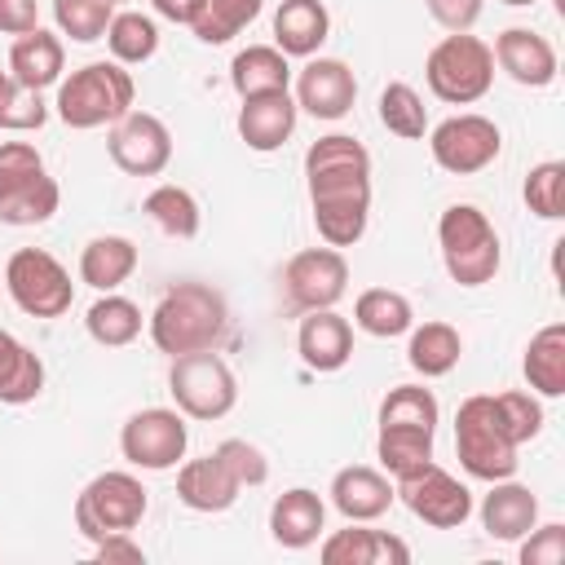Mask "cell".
<instances>
[{"label":"cell","instance_id":"cell-39","mask_svg":"<svg viewBox=\"0 0 565 565\" xmlns=\"http://www.w3.org/2000/svg\"><path fill=\"white\" fill-rule=\"evenodd\" d=\"M110 18H115V4L110 0H53V22L75 44L102 40L106 26H110Z\"/></svg>","mask_w":565,"mask_h":565},{"label":"cell","instance_id":"cell-32","mask_svg":"<svg viewBox=\"0 0 565 565\" xmlns=\"http://www.w3.org/2000/svg\"><path fill=\"white\" fill-rule=\"evenodd\" d=\"M84 327H88V335H93L97 344L124 349V344H132V340L141 335V309H137L128 296H119V291H102V296L88 305Z\"/></svg>","mask_w":565,"mask_h":565},{"label":"cell","instance_id":"cell-28","mask_svg":"<svg viewBox=\"0 0 565 565\" xmlns=\"http://www.w3.org/2000/svg\"><path fill=\"white\" fill-rule=\"evenodd\" d=\"M44 388V362L0 327V402L4 406H26Z\"/></svg>","mask_w":565,"mask_h":565},{"label":"cell","instance_id":"cell-14","mask_svg":"<svg viewBox=\"0 0 565 565\" xmlns=\"http://www.w3.org/2000/svg\"><path fill=\"white\" fill-rule=\"evenodd\" d=\"M106 150L115 159L119 172L128 177H159L172 163V132L159 115L150 110H128L124 119H115Z\"/></svg>","mask_w":565,"mask_h":565},{"label":"cell","instance_id":"cell-51","mask_svg":"<svg viewBox=\"0 0 565 565\" xmlns=\"http://www.w3.org/2000/svg\"><path fill=\"white\" fill-rule=\"evenodd\" d=\"M503 4H516L521 9V4H534V0H503Z\"/></svg>","mask_w":565,"mask_h":565},{"label":"cell","instance_id":"cell-48","mask_svg":"<svg viewBox=\"0 0 565 565\" xmlns=\"http://www.w3.org/2000/svg\"><path fill=\"white\" fill-rule=\"evenodd\" d=\"M35 26H40L35 0H0V31L4 35H26Z\"/></svg>","mask_w":565,"mask_h":565},{"label":"cell","instance_id":"cell-19","mask_svg":"<svg viewBox=\"0 0 565 565\" xmlns=\"http://www.w3.org/2000/svg\"><path fill=\"white\" fill-rule=\"evenodd\" d=\"M393 486L380 468H366V463H349L331 477V503L344 521H375L393 508Z\"/></svg>","mask_w":565,"mask_h":565},{"label":"cell","instance_id":"cell-25","mask_svg":"<svg viewBox=\"0 0 565 565\" xmlns=\"http://www.w3.org/2000/svg\"><path fill=\"white\" fill-rule=\"evenodd\" d=\"M132 269H137V243L124 234H97L79 252V282H88L93 291L124 287L132 278Z\"/></svg>","mask_w":565,"mask_h":565},{"label":"cell","instance_id":"cell-49","mask_svg":"<svg viewBox=\"0 0 565 565\" xmlns=\"http://www.w3.org/2000/svg\"><path fill=\"white\" fill-rule=\"evenodd\" d=\"M93 556L97 561H128V565H141L146 561V552L132 543V534H110V539H102V543H93Z\"/></svg>","mask_w":565,"mask_h":565},{"label":"cell","instance_id":"cell-29","mask_svg":"<svg viewBox=\"0 0 565 565\" xmlns=\"http://www.w3.org/2000/svg\"><path fill=\"white\" fill-rule=\"evenodd\" d=\"M521 371L534 393H543V397L565 393V327L561 322H547L543 331H534V340L525 344Z\"/></svg>","mask_w":565,"mask_h":565},{"label":"cell","instance_id":"cell-43","mask_svg":"<svg viewBox=\"0 0 565 565\" xmlns=\"http://www.w3.org/2000/svg\"><path fill=\"white\" fill-rule=\"evenodd\" d=\"M494 406H499L503 428H508V437L516 446H525V441H534L543 433V406H539V397H530V393H499Z\"/></svg>","mask_w":565,"mask_h":565},{"label":"cell","instance_id":"cell-50","mask_svg":"<svg viewBox=\"0 0 565 565\" xmlns=\"http://www.w3.org/2000/svg\"><path fill=\"white\" fill-rule=\"evenodd\" d=\"M150 4H154L159 18L181 22V26H190V22L199 18V9H203V0H150Z\"/></svg>","mask_w":565,"mask_h":565},{"label":"cell","instance_id":"cell-22","mask_svg":"<svg viewBox=\"0 0 565 565\" xmlns=\"http://www.w3.org/2000/svg\"><path fill=\"white\" fill-rule=\"evenodd\" d=\"M322 525H327V503L313 490H305V486L282 490L274 499V508H269V534H274V543L291 547V552L318 543Z\"/></svg>","mask_w":565,"mask_h":565},{"label":"cell","instance_id":"cell-17","mask_svg":"<svg viewBox=\"0 0 565 565\" xmlns=\"http://www.w3.org/2000/svg\"><path fill=\"white\" fill-rule=\"evenodd\" d=\"M296 353L309 371H340L353 358V327L335 309H309L296 331Z\"/></svg>","mask_w":565,"mask_h":565},{"label":"cell","instance_id":"cell-8","mask_svg":"<svg viewBox=\"0 0 565 565\" xmlns=\"http://www.w3.org/2000/svg\"><path fill=\"white\" fill-rule=\"evenodd\" d=\"M168 393H172L181 415H190V419H221L238 402V380H234L230 362L216 349H194V353L172 358Z\"/></svg>","mask_w":565,"mask_h":565},{"label":"cell","instance_id":"cell-36","mask_svg":"<svg viewBox=\"0 0 565 565\" xmlns=\"http://www.w3.org/2000/svg\"><path fill=\"white\" fill-rule=\"evenodd\" d=\"M57 203H62L57 181H53L49 172H40L35 181H26V185L0 194V221H4V225H44V221L57 212Z\"/></svg>","mask_w":565,"mask_h":565},{"label":"cell","instance_id":"cell-33","mask_svg":"<svg viewBox=\"0 0 565 565\" xmlns=\"http://www.w3.org/2000/svg\"><path fill=\"white\" fill-rule=\"evenodd\" d=\"M375 455L393 477H406L415 468H424L433 459V428H415V424H380L375 437Z\"/></svg>","mask_w":565,"mask_h":565},{"label":"cell","instance_id":"cell-11","mask_svg":"<svg viewBox=\"0 0 565 565\" xmlns=\"http://www.w3.org/2000/svg\"><path fill=\"white\" fill-rule=\"evenodd\" d=\"M190 446V428L181 419V411H168V406H146L137 415H128V424L119 428V450L132 468H146V472H168L181 463Z\"/></svg>","mask_w":565,"mask_h":565},{"label":"cell","instance_id":"cell-38","mask_svg":"<svg viewBox=\"0 0 565 565\" xmlns=\"http://www.w3.org/2000/svg\"><path fill=\"white\" fill-rule=\"evenodd\" d=\"M260 4H265V0H203V9H199V18L190 22V31H194L203 44H225V40H234L247 22L260 18Z\"/></svg>","mask_w":565,"mask_h":565},{"label":"cell","instance_id":"cell-16","mask_svg":"<svg viewBox=\"0 0 565 565\" xmlns=\"http://www.w3.org/2000/svg\"><path fill=\"white\" fill-rule=\"evenodd\" d=\"M494 62L525 88H547L556 79V49L530 31V26H508L499 40H494Z\"/></svg>","mask_w":565,"mask_h":565},{"label":"cell","instance_id":"cell-13","mask_svg":"<svg viewBox=\"0 0 565 565\" xmlns=\"http://www.w3.org/2000/svg\"><path fill=\"white\" fill-rule=\"evenodd\" d=\"M282 291L296 309H335L349 291V260L340 247H305L282 269Z\"/></svg>","mask_w":565,"mask_h":565},{"label":"cell","instance_id":"cell-31","mask_svg":"<svg viewBox=\"0 0 565 565\" xmlns=\"http://www.w3.org/2000/svg\"><path fill=\"white\" fill-rule=\"evenodd\" d=\"M459 353H463V340L450 322H424V327H411V344H406V362L424 375V380H437V375H450L459 366Z\"/></svg>","mask_w":565,"mask_h":565},{"label":"cell","instance_id":"cell-44","mask_svg":"<svg viewBox=\"0 0 565 565\" xmlns=\"http://www.w3.org/2000/svg\"><path fill=\"white\" fill-rule=\"evenodd\" d=\"M212 455L234 472L238 486H265V477H269V459H265V450L252 446V441H243V437H225Z\"/></svg>","mask_w":565,"mask_h":565},{"label":"cell","instance_id":"cell-2","mask_svg":"<svg viewBox=\"0 0 565 565\" xmlns=\"http://www.w3.org/2000/svg\"><path fill=\"white\" fill-rule=\"evenodd\" d=\"M225 331H230V305L207 282H177L150 313V340L168 358L216 349Z\"/></svg>","mask_w":565,"mask_h":565},{"label":"cell","instance_id":"cell-46","mask_svg":"<svg viewBox=\"0 0 565 565\" xmlns=\"http://www.w3.org/2000/svg\"><path fill=\"white\" fill-rule=\"evenodd\" d=\"M521 565H565V525L561 521L534 525L521 543Z\"/></svg>","mask_w":565,"mask_h":565},{"label":"cell","instance_id":"cell-47","mask_svg":"<svg viewBox=\"0 0 565 565\" xmlns=\"http://www.w3.org/2000/svg\"><path fill=\"white\" fill-rule=\"evenodd\" d=\"M424 4L446 31H472L481 18V0H424Z\"/></svg>","mask_w":565,"mask_h":565},{"label":"cell","instance_id":"cell-35","mask_svg":"<svg viewBox=\"0 0 565 565\" xmlns=\"http://www.w3.org/2000/svg\"><path fill=\"white\" fill-rule=\"evenodd\" d=\"M102 40H106V49H110V57H115L119 66H137V62H150V57H154V49H159V26H154V18L124 9V13L110 18V26H106Z\"/></svg>","mask_w":565,"mask_h":565},{"label":"cell","instance_id":"cell-34","mask_svg":"<svg viewBox=\"0 0 565 565\" xmlns=\"http://www.w3.org/2000/svg\"><path fill=\"white\" fill-rule=\"evenodd\" d=\"M141 212L168 234V238H194L199 225H203V212H199V199L185 190V185H154L141 203Z\"/></svg>","mask_w":565,"mask_h":565},{"label":"cell","instance_id":"cell-27","mask_svg":"<svg viewBox=\"0 0 565 565\" xmlns=\"http://www.w3.org/2000/svg\"><path fill=\"white\" fill-rule=\"evenodd\" d=\"M230 84L238 97H256V93H287L291 84V66L287 53L274 44H247L243 53H234L230 62Z\"/></svg>","mask_w":565,"mask_h":565},{"label":"cell","instance_id":"cell-1","mask_svg":"<svg viewBox=\"0 0 565 565\" xmlns=\"http://www.w3.org/2000/svg\"><path fill=\"white\" fill-rule=\"evenodd\" d=\"M313 225L327 247H353L371 221V154L349 132H327L305 150Z\"/></svg>","mask_w":565,"mask_h":565},{"label":"cell","instance_id":"cell-24","mask_svg":"<svg viewBox=\"0 0 565 565\" xmlns=\"http://www.w3.org/2000/svg\"><path fill=\"white\" fill-rule=\"evenodd\" d=\"M238 490H243V486L234 481V472H230L216 455L190 459V463H181V472H177V499H181L185 508H194V512H225V508H234Z\"/></svg>","mask_w":565,"mask_h":565},{"label":"cell","instance_id":"cell-6","mask_svg":"<svg viewBox=\"0 0 565 565\" xmlns=\"http://www.w3.org/2000/svg\"><path fill=\"white\" fill-rule=\"evenodd\" d=\"M424 79H428V88H433L437 102H446V106H472L494 84V53H490L486 40H477L468 31H450L446 40H437L428 49Z\"/></svg>","mask_w":565,"mask_h":565},{"label":"cell","instance_id":"cell-53","mask_svg":"<svg viewBox=\"0 0 565 565\" xmlns=\"http://www.w3.org/2000/svg\"><path fill=\"white\" fill-rule=\"evenodd\" d=\"M110 4H119V0H110Z\"/></svg>","mask_w":565,"mask_h":565},{"label":"cell","instance_id":"cell-10","mask_svg":"<svg viewBox=\"0 0 565 565\" xmlns=\"http://www.w3.org/2000/svg\"><path fill=\"white\" fill-rule=\"evenodd\" d=\"M428 150H433V163L441 172H455V177H472L481 168H490L503 150V132L494 119L486 115H450L441 119L433 132H428Z\"/></svg>","mask_w":565,"mask_h":565},{"label":"cell","instance_id":"cell-20","mask_svg":"<svg viewBox=\"0 0 565 565\" xmlns=\"http://www.w3.org/2000/svg\"><path fill=\"white\" fill-rule=\"evenodd\" d=\"M411 547L388 530H362V521H349V530H335L322 539V565H406Z\"/></svg>","mask_w":565,"mask_h":565},{"label":"cell","instance_id":"cell-5","mask_svg":"<svg viewBox=\"0 0 565 565\" xmlns=\"http://www.w3.org/2000/svg\"><path fill=\"white\" fill-rule=\"evenodd\" d=\"M516 441L508 437L503 428V415L494 406V397L477 393L468 402H459V415H455V455L463 463L468 477L477 481H503L516 472Z\"/></svg>","mask_w":565,"mask_h":565},{"label":"cell","instance_id":"cell-18","mask_svg":"<svg viewBox=\"0 0 565 565\" xmlns=\"http://www.w3.org/2000/svg\"><path fill=\"white\" fill-rule=\"evenodd\" d=\"M481 525L499 543L525 539L539 525V499H534V490L521 486V481H512V477L490 481V494L481 499Z\"/></svg>","mask_w":565,"mask_h":565},{"label":"cell","instance_id":"cell-52","mask_svg":"<svg viewBox=\"0 0 565 565\" xmlns=\"http://www.w3.org/2000/svg\"><path fill=\"white\" fill-rule=\"evenodd\" d=\"M4 79H9V71H0V88H4Z\"/></svg>","mask_w":565,"mask_h":565},{"label":"cell","instance_id":"cell-7","mask_svg":"<svg viewBox=\"0 0 565 565\" xmlns=\"http://www.w3.org/2000/svg\"><path fill=\"white\" fill-rule=\"evenodd\" d=\"M146 508H150L146 486L132 472H97L75 499V530L88 543H102L110 534H132Z\"/></svg>","mask_w":565,"mask_h":565},{"label":"cell","instance_id":"cell-30","mask_svg":"<svg viewBox=\"0 0 565 565\" xmlns=\"http://www.w3.org/2000/svg\"><path fill=\"white\" fill-rule=\"evenodd\" d=\"M353 322L375 340H393V335H406L415 327V309L393 287H366L353 305Z\"/></svg>","mask_w":565,"mask_h":565},{"label":"cell","instance_id":"cell-3","mask_svg":"<svg viewBox=\"0 0 565 565\" xmlns=\"http://www.w3.org/2000/svg\"><path fill=\"white\" fill-rule=\"evenodd\" d=\"M132 97H137V84L119 62H88V66L71 71V79H62L53 106L66 128L88 132V128L124 119L132 110Z\"/></svg>","mask_w":565,"mask_h":565},{"label":"cell","instance_id":"cell-45","mask_svg":"<svg viewBox=\"0 0 565 565\" xmlns=\"http://www.w3.org/2000/svg\"><path fill=\"white\" fill-rule=\"evenodd\" d=\"M44 172V159L31 141H0V194L35 181Z\"/></svg>","mask_w":565,"mask_h":565},{"label":"cell","instance_id":"cell-9","mask_svg":"<svg viewBox=\"0 0 565 565\" xmlns=\"http://www.w3.org/2000/svg\"><path fill=\"white\" fill-rule=\"evenodd\" d=\"M4 287L13 305L31 318H62L75 300V282L66 265L44 247H18L4 265Z\"/></svg>","mask_w":565,"mask_h":565},{"label":"cell","instance_id":"cell-23","mask_svg":"<svg viewBox=\"0 0 565 565\" xmlns=\"http://www.w3.org/2000/svg\"><path fill=\"white\" fill-rule=\"evenodd\" d=\"M331 35V13L322 0H282L274 13V49L287 57H313Z\"/></svg>","mask_w":565,"mask_h":565},{"label":"cell","instance_id":"cell-40","mask_svg":"<svg viewBox=\"0 0 565 565\" xmlns=\"http://www.w3.org/2000/svg\"><path fill=\"white\" fill-rule=\"evenodd\" d=\"M525 203L543 221H561L565 216V163L561 159H543V163L530 168V177H525Z\"/></svg>","mask_w":565,"mask_h":565},{"label":"cell","instance_id":"cell-4","mask_svg":"<svg viewBox=\"0 0 565 565\" xmlns=\"http://www.w3.org/2000/svg\"><path fill=\"white\" fill-rule=\"evenodd\" d=\"M437 243H441V260L446 274L459 287H486L499 265H503V247L499 234L490 225V216L472 203H450L437 221Z\"/></svg>","mask_w":565,"mask_h":565},{"label":"cell","instance_id":"cell-21","mask_svg":"<svg viewBox=\"0 0 565 565\" xmlns=\"http://www.w3.org/2000/svg\"><path fill=\"white\" fill-rule=\"evenodd\" d=\"M296 110L300 106L291 102V93H256V97H243V106H238V137L252 150L269 154V150H278L296 132Z\"/></svg>","mask_w":565,"mask_h":565},{"label":"cell","instance_id":"cell-37","mask_svg":"<svg viewBox=\"0 0 565 565\" xmlns=\"http://www.w3.org/2000/svg\"><path fill=\"white\" fill-rule=\"evenodd\" d=\"M380 124L402 141H419L428 132V106L406 79H393L380 93Z\"/></svg>","mask_w":565,"mask_h":565},{"label":"cell","instance_id":"cell-26","mask_svg":"<svg viewBox=\"0 0 565 565\" xmlns=\"http://www.w3.org/2000/svg\"><path fill=\"white\" fill-rule=\"evenodd\" d=\"M62 40L53 35V31H44V26H35V31H26V35H18L13 40V49H9V75L22 84V88H49V84H57L62 79Z\"/></svg>","mask_w":565,"mask_h":565},{"label":"cell","instance_id":"cell-42","mask_svg":"<svg viewBox=\"0 0 565 565\" xmlns=\"http://www.w3.org/2000/svg\"><path fill=\"white\" fill-rule=\"evenodd\" d=\"M49 119V106L40 102V93L35 88H22L13 75L4 79V88H0V128H9V132H31V128H40Z\"/></svg>","mask_w":565,"mask_h":565},{"label":"cell","instance_id":"cell-15","mask_svg":"<svg viewBox=\"0 0 565 565\" xmlns=\"http://www.w3.org/2000/svg\"><path fill=\"white\" fill-rule=\"evenodd\" d=\"M358 102V79L340 57H313L296 75V106L313 119H344Z\"/></svg>","mask_w":565,"mask_h":565},{"label":"cell","instance_id":"cell-41","mask_svg":"<svg viewBox=\"0 0 565 565\" xmlns=\"http://www.w3.org/2000/svg\"><path fill=\"white\" fill-rule=\"evenodd\" d=\"M437 397L419 384H397L380 402V424H415V428H437Z\"/></svg>","mask_w":565,"mask_h":565},{"label":"cell","instance_id":"cell-12","mask_svg":"<svg viewBox=\"0 0 565 565\" xmlns=\"http://www.w3.org/2000/svg\"><path fill=\"white\" fill-rule=\"evenodd\" d=\"M393 494L411 508V516H419L433 530H459L472 516V490L459 477H450L446 468H437L433 459L424 468L397 477Z\"/></svg>","mask_w":565,"mask_h":565}]
</instances>
